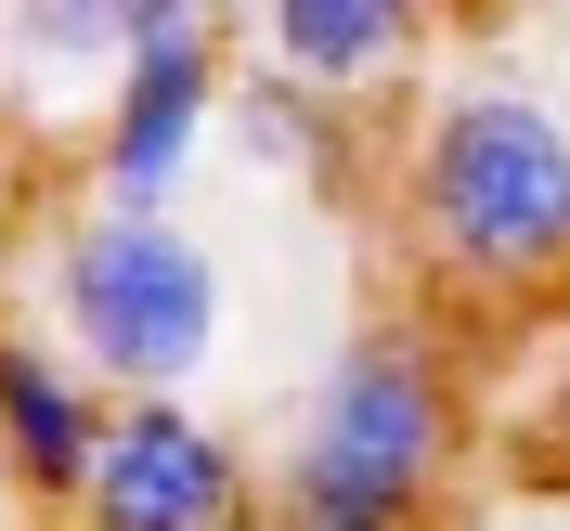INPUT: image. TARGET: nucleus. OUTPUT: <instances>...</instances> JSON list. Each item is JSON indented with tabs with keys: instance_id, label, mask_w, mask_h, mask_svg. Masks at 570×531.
Returning a JSON list of instances; mask_svg holds the SVG:
<instances>
[{
	"instance_id": "nucleus-1",
	"label": "nucleus",
	"mask_w": 570,
	"mask_h": 531,
	"mask_svg": "<svg viewBox=\"0 0 570 531\" xmlns=\"http://www.w3.org/2000/svg\"><path fill=\"white\" fill-rule=\"evenodd\" d=\"M415 247L466 285H544L570 273V117L532 78H454L428 91L402 156Z\"/></svg>"
},
{
	"instance_id": "nucleus-2",
	"label": "nucleus",
	"mask_w": 570,
	"mask_h": 531,
	"mask_svg": "<svg viewBox=\"0 0 570 531\" xmlns=\"http://www.w3.org/2000/svg\"><path fill=\"white\" fill-rule=\"evenodd\" d=\"M454 466V376L428 337L363 324L312 376V402L285 415L273 466V531H415V505Z\"/></svg>"
},
{
	"instance_id": "nucleus-3",
	"label": "nucleus",
	"mask_w": 570,
	"mask_h": 531,
	"mask_svg": "<svg viewBox=\"0 0 570 531\" xmlns=\"http://www.w3.org/2000/svg\"><path fill=\"white\" fill-rule=\"evenodd\" d=\"M220 247L181 208H91L52 234V337H66L117 402H169L220 351Z\"/></svg>"
},
{
	"instance_id": "nucleus-4",
	"label": "nucleus",
	"mask_w": 570,
	"mask_h": 531,
	"mask_svg": "<svg viewBox=\"0 0 570 531\" xmlns=\"http://www.w3.org/2000/svg\"><path fill=\"white\" fill-rule=\"evenodd\" d=\"M247 519V466L195 402H117L105 454H91V493H78V531H220Z\"/></svg>"
},
{
	"instance_id": "nucleus-5",
	"label": "nucleus",
	"mask_w": 570,
	"mask_h": 531,
	"mask_svg": "<svg viewBox=\"0 0 570 531\" xmlns=\"http://www.w3.org/2000/svg\"><path fill=\"white\" fill-rule=\"evenodd\" d=\"M208 130H220V39H208V27H195V39H142L130 66H117L105 142H91L105 208H169Z\"/></svg>"
},
{
	"instance_id": "nucleus-6",
	"label": "nucleus",
	"mask_w": 570,
	"mask_h": 531,
	"mask_svg": "<svg viewBox=\"0 0 570 531\" xmlns=\"http://www.w3.org/2000/svg\"><path fill=\"white\" fill-rule=\"evenodd\" d=\"M105 376L66 351V337H39V324H0V466L27 480L39 505H78L91 493V454H105Z\"/></svg>"
},
{
	"instance_id": "nucleus-7",
	"label": "nucleus",
	"mask_w": 570,
	"mask_h": 531,
	"mask_svg": "<svg viewBox=\"0 0 570 531\" xmlns=\"http://www.w3.org/2000/svg\"><path fill=\"white\" fill-rule=\"evenodd\" d=\"M247 27H259V52H273L285 91L351 105V91H390V78L428 52L441 0H247Z\"/></svg>"
},
{
	"instance_id": "nucleus-8",
	"label": "nucleus",
	"mask_w": 570,
	"mask_h": 531,
	"mask_svg": "<svg viewBox=\"0 0 570 531\" xmlns=\"http://www.w3.org/2000/svg\"><path fill=\"white\" fill-rule=\"evenodd\" d=\"M13 66L66 91L91 66H130V27H117V0H13Z\"/></svg>"
},
{
	"instance_id": "nucleus-9",
	"label": "nucleus",
	"mask_w": 570,
	"mask_h": 531,
	"mask_svg": "<svg viewBox=\"0 0 570 531\" xmlns=\"http://www.w3.org/2000/svg\"><path fill=\"white\" fill-rule=\"evenodd\" d=\"M208 13H220V0H117V27H130V52H142V39H195Z\"/></svg>"
},
{
	"instance_id": "nucleus-10",
	"label": "nucleus",
	"mask_w": 570,
	"mask_h": 531,
	"mask_svg": "<svg viewBox=\"0 0 570 531\" xmlns=\"http://www.w3.org/2000/svg\"><path fill=\"white\" fill-rule=\"evenodd\" d=\"M220 531H273V505H247V519H220Z\"/></svg>"
}]
</instances>
